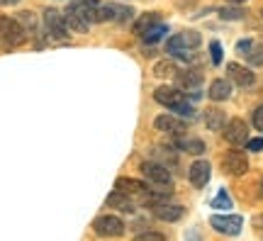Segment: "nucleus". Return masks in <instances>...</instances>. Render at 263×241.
<instances>
[{
	"instance_id": "14",
	"label": "nucleus",
	"mask_w": 263,
	"mask_h": 241,
	"mask_svg": "<svg viewBox=\"0 0 263 241\" xmlns=\"http://www.w3.org/2000/svg\"><path fill=\"white\" fill-rule=\"evenodd\" d=\"M210 176H212V166H210V161H195V163H190V171H188V180L190 186L195 188H205L210 183Z\"/></svg>"
},
{
	"instance_id": "36",
	"label": "nucleus",
	"mask_w": 263,
	"mask_h": 241,
	"mask_svg": "<svg viewBox=\"0 0 263 241\" xmlns=\"http://www.w3.org/2000/svg\"><path fill=\"white\" fill-rule=\"evenodd\" d=\"M229 3H234V5H241V3H244V0H229Z\"/></svg>"
},
{
	"instance_id": "23",
	"label": "nucleus",
	"mask_w": 263,
	"mask_h": 241,
	"mask_svg": "<svg viewBox=\"0 0 263 241\" xmlns=\"http://www.w3.org/2000/svg\"><path fill=\"white\" fill-rule=\"evenodd\" d=\"M246 61H249V66H263V44H254V47L246 51Z\"/></svg>"
},
{
	"instance_id": "31",
	"label": "nucleus",
	"mask_w": 263,
	"mask_h": 241,
	"mask_svg": "<svg viewBox=\"0 0 263 241\" xmlns=\"http://www.w3.org/2000/svg\"><path fill=\"white\" fill-rule=\"evenodd\" d=\"M244 146L249 149V151H254V154L256 151H263V137H258V139H249Z\"/></svg>"
},
{
	"instance_id": "8",
	"label": "nucleus",
	"mask_w": 263,
	"mask_h": 241,
	"mask_svg": "<svg viewBox=\"0 0 263 241\" xmlns=\"http://www.w3.org/2000/svg\"><path fill=\"white\" fill-rule=\"evenodd\" d=\"M93 227L100 236H122L124 229H127V227H124V219L117 217V214H103V217H98Z\"/></svg>"
},
{
	"instance_id": "28",
	"label": "nucleus",
	"mask_w": 263,
	"mask_h": 241,
	"mask_svg": "<svg viewBox=\"0 0 263 241\" xmlns=\"http://www.w3.org/2000/svg\"><path fill=\"white\" fill-rule=\"evenodd\" d=\"M78 5H83L88 12H90V17H93V22H98V10H100V3L98 0H76Z\"/></svg>"
},
{
	"instance_id": "13",
	"label": "nucleus",
	"mask_w": 263,
	"mask_h": 241,
	"mask_svg": "<svg viewBox=\"0 0 263 241\" xmlns=\"http://www.w3.org/2000/svg\"><path fill=\"white\" fill-rule=\"evenodd\" d=\"M151 212H154V217H159V219H163V222H178L180 217L185 214V210H183L180 205H176V202L161 200V202L151 205Z\"/></svg>"
},
{
	"instance_id": "19",
	"label": "nucleus",
	"mask_w": 263,
	"mask_h": 241,
	"mask_svg": "<svg viewBox=\"0 0 263 241\" xmlns=\"http://www.w3.org/2000/svg\"><path fill=\"white\" fill-rule=\"evenodd\" d=\"M205 127L210 132H219V129H224V124H227V115L219 107H207L205 112Z\"/></svg>"
},
{
	"instance_id": "30",
	"label": "nucleus",
	"mask_w": 263,
	"mask_h": 241,
	"mask_svg": "<svg viewBox=\"0 0 263 241\" xmlns=\"http://www.w3.org/2000/svg\"><path fill=\"white\" fill-rule=\"evenodd\" d=\"M137 239H139V241H163L166 236H163L161 232H146V234H139Z\"/></svg>"
},
{
	"instance_id": "1",
	"label": "nucleus",
	"mask_w": 263,
	"mask_h": 241,
	"mask_svg": "<svg viewBox=\"0 0 263 241\" xmlns=\"http://www.w3.org/2000/svg\"><path fill=\"white\" fill-rule=\"evenodd\" d=\"M64 17H66V25L71 32H78V34H85L90 25H93V17H90V12L83 8V5H78L76 0L68 3V8L64 10Z\"/></svg>"
},
{
	"instance_id": "26",
	"label": "nucleus",
	"mask_w": 263,
	"mask_h": 241,
	"mask_svg": "<svg viewBox=\"0 0 263 241\" xmlns=\"http://www.w3.org/2000/svg\"><path fill=\"white\" fill-rule=\"evenodd\" d=\"M217 12H219V17L222 20H241L246 15L244 8H219Z\"/></svg>"
},
{
	"instance_id": "2",
	"label": "nucleus",
	"mask_w": 263,
	"mask_h": 241,
	"mask_svg": "<svg viewBox=\"0 0 263 241\" xmlns=\"http://www.w3.org/2000/svg\"><path fill=\"white\" fill-rule=\"evenodd\" d=\"M139 168H141V176L146 178L151 186L163 188V190H173V176H171V171L163 166V163H156V161H144Z\"/></svg>"
},
{
	"instance_id": "17",
	"label": "nucleus",
	"mask_w": 263,
	"mask_h": 241,
	"mask_svg": "<svg viewBox=\"0 0 263 241\" xmlns=\"http://www.w3.org/2000/svg\"><path fill=\"white\" fill-rule=\"evenodd\" d=\"M207 95H210V100L212 102L229 100V95H232V81H229V78H215V81L210 83Z\"/></svg>"
},
{
	"instance_id": "16",
	"label": "nucleus",
	"mask_w": 263,
	"mask_h": 241,
	"mask_svg": "<svg viewBox=\"0 0 263 241\" xmlns=\"http://www.w3.org/2000/svg\"><path fill=\"white\" fill-rule=\"evenodd\" d=\"M154 127L159 132H168V134H180V132L185 129V122L178 120L176 117V112L173 115H159L156 120H154Z\"/></svg>"
},
{
	"instance_id": "11",
	"label": "nucleus",
	"mask_w": 263,
	"mask_h": 241,
	"mask_svg": "<svg viewBox=\"0 0 263 241\" xmlns=\"http://www.w3.org/2000/svg\"><path fill=\"white\" fill-rule=\"evenodd\" d=\"M44 25H47L49 34L54 39H64L71 29L66 25V17L64 12H59V10H44Z\"/></svg>"
},
{
	"instance_id": "7",
	"label": "nucleus",
	"mask_w": 263,
	"mask_h": 241,
	"mask_svg": "<svg viewBox=\"0 0 263 241\" xmlns=\"http://www.w3.org/2000/svg\"><path fill=\"white\" fill-rule=\"evenodd\" d=\"M222 134H224L227 144H232V146H244L246 141H249V124H246L244 120L234 117V120H229L224 124Z\"/></svg>"
},
{
	"instance_id": "22",
	"label": "nucleus",
	"mask_w": 263,
	"mask_h": 241,
	"mask_svg": "<svg viewBox=\"0 0 263 241\" xmlns=\"http://www.w3.org/2000/svg\"><path fill=\"white\" fill-rule=\"evenodd\" d=\"M166 32H168V27H166L163 22H159V25H154L149 32H144V34H141V39H144L146 44H156L161 37H166Z\"/></svg>"
},
{
	"instance_id": "32",
	"label": "nucleus",
	"mask_w": 263,
	"mask_h": 241,
	"mask_svg": "<svg viewBox=\"0 0 263 241\" xmlns=\"http://www.w3.org/2000/svg\"><path fill=\"white\" fill-rule=\"evenodd\" d=\"M251 47H254V42H251V39H241V42H236V51H239V54H246Z\"/></svg>"
},
{
	"instance_id": "6",
	"label": "nucleus",
	"mask_w": 263,
	"mask_h": 241,
	"mask_svg": "<svg viewBox=\"0 0 263 241\" xmlns=\"http://www.w3.org/2000/svg\"><path fill=\"white\" fill-rule=\"evenodd\" d=\"M210 224H212L215 232L227 234V236H236V234L241 232L244 219H241L239 214H212V217H210Z\"/></svg>"
},
{
	"instance_id": "25",
	"label": "nucleus",
	"mask_w": 263,
	"mask_h": 241,
	"mask_svg": "<svg viewBox=\"0 0 263 241\" xmlns=\"http://www.w3.org/2000/svg\"><path fill=\"white\" fill-rule=\"evenodd\" d=\"M154 73L159 76V78H168V76H176V64H173L171 59H166V61H159V64H156V68H154Z\"/></svg>"
},
{
	"instance_id": "12",
	"label": "nucleus",
	"mask_w": 263,
	"mask_h": 241,
	"mask_svg": "<svg viewBox=\"0 0 263 241\" xmlns=\"http://www.w3.org/2000/svg\"><path fill=\"white\" fill-rule=\"evenodd\" d=\"M227 76H229V81H232L236 88H251V85L256 83V73L241 64H229L227 66Z\"/></svg>"
},
{
	"instance_id": "3",
	"label": "nucleus",
	"mask_w": 263,
	"mask_h": 241,
	"mask_svg": "<svg viewBox=\"0 0 263 241\" xmlns=\"http://www.w3.org/2000/svg\"><path fill=\"white\" fill-rule=\"evenodd\" d=\"M0 39H3L8 47H20V44H25L27 32H25V27H22L15 17L0 15Z\"/></svg>"
},
{
	"instance_id": "21",
	"label": "nucleus",
	"mask_w": 263,
	"mask_h": 241,
	"mask_svg": "<svg viewBox=\"0 0 263 241\" xmlns=\"http://www.w3.org/2000/svg\"><path fill=\"white\" fill-rule=\"evenodd\" d=\"M159 22H161L159 15H154V12H146V15H141V17L134 22V27H132V29H134V34H139V37H141L144 32H149V29L154 27V25H159Z\"/></svg>"
},
{
	"instance_id": "24",
	"label": "nucleus",
	"mask_w": 263,
	"mask_h": 241,
	"mask_svg": "<svg viewBox=\"0 0 263 241\" xmlns=\"http://www.w3.org/2000/svg\"><path fill=\"white\" fill-rule=\"evenodd\" d=\"M212 207H215V210H232V197H229V193H227V190H219V193L215 195V197H212Z\"/></svg>"
},
{
	"instance_id": "34",
	"label": "nucleus",
	"mask_w": 263,
	"mask_h": 241,
	"mask_svg": "<svg viewBox=\"0 0 263 241\" xmlns=\"http://www.w3.org/2000/svg\"><path fill=\"white\" fill-rule=\"evenodd\" d=\"M17 0H0V5H15Z\"/></svg>"
},
{
	"instance_id": "29",
	"label": "nucleus",
	"mask_w": 263,
	"mask_h": 241,
	"mask_svg": "<svg viewBox=\"0 0 263 241\" xmlns=\"http://www.w3.org/2000/svg\"><path fill=\"white\" fill-rule=\"evenodd\" d=\"M251 124H254L258 132H263V105H258L254 110V115H251Z\"/></svg>"
},
{
	"instance_id": "10",
	"label": "nucleus",
	"mask_w": 263,
	"mask_h": 241,
	"mask_svg": "<svg viewBox=\"0 0 263 241\" xmlns=\"http://www.w3.org/2000/svg\"><path fill=\"white\" fill-rule=\"evenodd\" d=\"M154 100L159 102V105H163V107L173 110V107H176V105H180V102H188V98H185V93H183L180 88L161 85V88H156V90H154Z\"/></svg>"
},
{
	"instance_id": "5",
	"label": "nucleus",
	"mask_w": 263,
	"mask_h": 241,
	"mask_svg": "<svg viewBox=\"0 0 263 241\" xmlns=\"http://www.w3.org/2000/svg\"><path fill=\"white\" fill-rule=\"evenodd\" d=\"M222 168L229 176H244L249 171V156H246L241 149H229L224 156H222Z\"/></svg>"
},
{
	"instance_id": "27",
	"label": "nucleus",
	"mask_w": 263,
	"mask_h": 241,
	"mask_svg": "<svg viewBox=\"0 0 263 241\" xmlns=\"http://www.w3.org/2000/svg\"><path fill=\"white\" fill-rule=\"evenodd\" d=\"M210 59H212V64L219 66L222 64V59H224V54H222V44L219 42H210Z\"/></svg>"
},
{
	"instance_id": "35",
	"label": "nucleus",
	"mask_w": 263,
	"mask_h": 241,
	"mask_svg": "<svg viewBox=\"0 0 263 241\" xmlns=\"http://www.w3.org/2000/svg\"><path fill=\"white\" fill-rule=\"evenodd\" d=\"M258 195H261V197H263V180H261V183H258Z\"/></svg>"
},
{
	"instance_id": "9",
	"label": "nucleus",
	"mask_w": 263,
	"mask_h": 241,
	"mask_svg": "<svg viewBox=\"0 0 263 241\" xmlns=\"http://www.w3.org/2000/svg\"><path fill=\"white\" fill-rule=\"evenodd\" d=\"M129 20H132V8L115 5V3H100L98 22H129Z\"/></svg>"
},
{
	"instance_id": "33",
	"label": "nucleus",
	"mask_w": 263,
	"mask_h": 241,
	"mask_svg": "<svg viewBox=\"0 0 263 241\" xmlns=\"http://www.w3.org/2000/svg\"><path fill=\"white\" fill-rule=\"evenodd\" d=\"M254 229L263 232V212H261V214H256V217H254Z\"/></svg>"
},
{
	"instance_id": "4",
	"label": "nucleus",
	"mask_w": 263,
	"mask_h": 241,
	"mask_svg": "<svg viewBox=\"0 0 263 241\" xmlns=\"http://www.w3.org/2000/svg\"><path fill=\"white\" fill-rule=\"evenodd\" d=\"M176 88H180L185 95L200 98V88H202V73L195 68H180L176 71Z\"/></svg>"
},
{
	"instance_id": "18",
	"label": "nucleus",
	"mask_w": 263,
	"mask_h": 241,
	"mask_svg": "<svg viewBox=\"0 0 263 241\" xmlns=\"http://www.w3.org/2000/svg\"><path fill=\"white\" fill-rule=\"evenodd\" d=\"M107 205L115 207V210H120V212H134V197H129L120 188H115L112 193L107 195Z\"/></svg>"
},
{
	"instance_id": "20",
	"label": "nucleus",
	"mask_w": 263,
	"mask_h": 241,
	"mask_svg": "<svg viewBox=\"0 0 263 241\" xmlns=\"http://www.w3.org/2000/svg\"><path fill=\"white\" fill-rule=\"evenodd\" d=\"M176 146H180L183 151H188V154H195V156H200V154H205V141L197 139V137H180L178 141H176Z\"/></svg>"
},
{
	"instance_id": "15",
	"label": "nucleus",
	"mask_w": 263,
	"mask_h": 241,
	"mask_svg": "<svg viewBox=\"0 0 263 241\" xmlns=\"http://www.w3.org/2000/svg\"><path fill=\"white\" fill-rule=\"evenodd\" d=\"M166 51H168V56H176L180 61H188L190 56H193V49L188 47V42L183 39V34L171 37L168 42H166Z\"/></svg>"
},
{
	"instance_id": "37",
	"label": "nucleus",
	"mask_w": 263,
	"mask_h": 241,
	"mask_svg": "<svg viewBox=\"0 0 263 241\" xmlns=\"http://www.w3.org/2000/svg\"><path fill=\"white\" fill-rule=\"evenodd\" d=\"M261 15H263V10H261Z\"/></svg>"
}]
</instances>
